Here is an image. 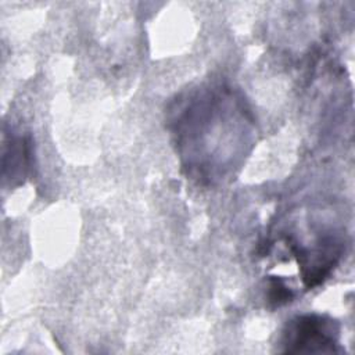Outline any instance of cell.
Wrapping results in <instances>:
<instances>
[{"label": "cell", "mask_w": 355, "mask_h": 355, "mask_svg": "<svg viewBox=\"0 0 355 355\" xmlns=\"http://www.w3.org/2000/svg\"><path fill=\"white\" fill-rule=\"evenodd\" d=\"M4 157H10V162H4V171L10 168L11 180L24 178L29 166V150H28L26 140L24 137L12 139L11 147H10V155L4 154Z\"/></svg>", "instance_id": "7a4b0ae2"}, {"label": "cell", "mask_w": 355, "mask_h": 355, "mask_svg": "<svg viewBox=\"0 0 355 355\" xmlns=\"http://www.w3.org/2000/svg\"><path fill=\"white\" fill-rule=\"evenodd\" d=\"M337 337L336 320L322 315H302L290 322L283 344L287 352H333Z\"/></svg>", "instance_id": "6da1fadb"}]
</instances>
